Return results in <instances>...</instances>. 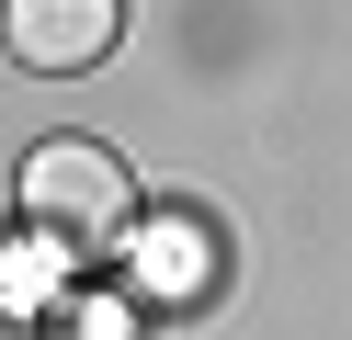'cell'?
<instances>
[{"instance_id":"1","label":"cell","mask_w":352,"mask_h":340,"mask_svg":"<svg viewBox=\"0 0 352 340\" xmlns=\"http://www.w3.org/2000/svg\"><path fill=\"white\" fill-rule=\"evenodd\" d=\"M23 216L46 238H69V249H114L125 216H137V181H125V159L102 136H46L23 159Z\"/></svg>"},{"instance_id":"2","label":"cell","mask_w":352,"mask_h":340,"mask_svg":"<svg viewBox=\"0 0 352 340\" xmlns=\"http://www.w3.org/2000/svg\"><path fill=\"white\" fill-rule=\"evenodd\" d=\"M114 34H125V0H0V45L23 68H46V80L114 57Z\"/></svg>"},{"instance_id":"3","label":"cell","mask_w":352,"mask_h":340,"mask_svg":"<svg viewBox=\"0 0 352 340\" xmlns=\"http://www.w3.org/2000/svg\"><path fill=\"white\" fill-rule=\"evenodd\" d=\"M69 340H137V306H80Z\"/></svg>"},{"instance_id":"4","label":"cell","mask_w":352,"mask_h":340,"mask_svg":"<svg viewBox=\"0 0 352 340\" xmlns=\"http://www.w3.org/2000/svg\"><path fill=\"white\" fill-rule=\"evenodd\" d=\"M0 340H23V329H12V317H0Z\"/></svg>"}]
</instances>
